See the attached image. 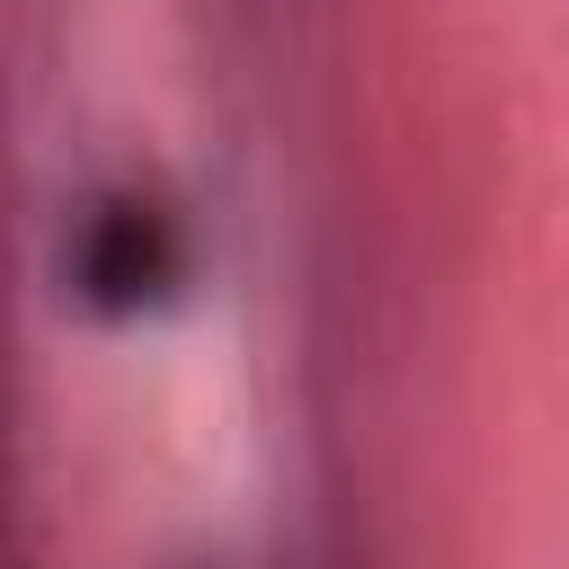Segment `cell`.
<instances>
[{
  "label": "cell",
  "mask_w": 569,
  "mask_h": 569,
  "mask_svg": "<svg viewBox=\"0 0 569 569\" xmlns=\"http://www.w3.org/2000/svg\"><path fill=\"white\" fill-rule=\"evenodd\" d=\"M62 276L89 311L107 320H142V311H169L187 284H196V231L169 196L151 187H98L62 240Z\"/></svg>",
  "instance_id": "1"
}]
</instances>
